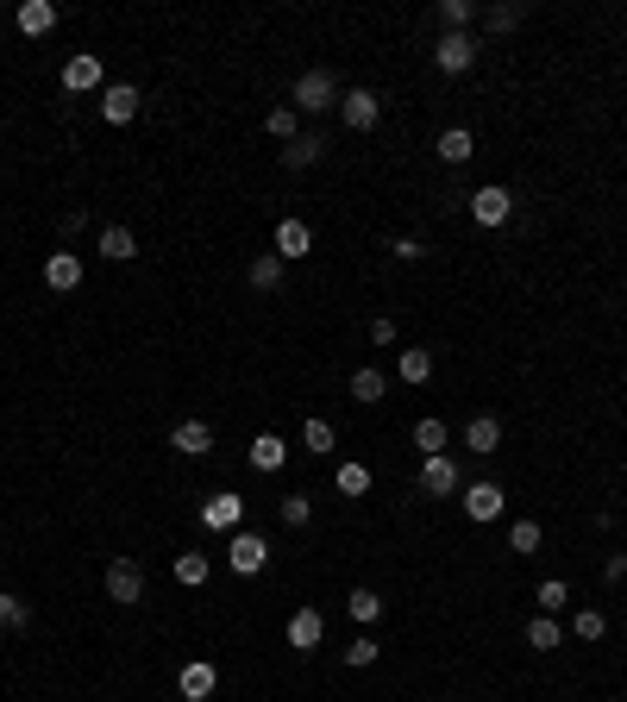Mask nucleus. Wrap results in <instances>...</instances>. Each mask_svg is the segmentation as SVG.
I'll use <instances>...</instances> for the list:
<instances>
[{
	"instance_id": "obj_1",
	"label": "nucleus",
	"mask_w": 627,
	"mask_h": 702,
	"mask_svg": "<svg viewBox=\"0 0 627 702\" xmlns=\"http://www.w3.org/2000/svg\"><path fill=\"white\" fill-rule=\"evenodd\" d=\"M289 107H295V113H327V107H339V82L327 76V69H308V76L295 82Z\"/></svg>"
},
{
	"instance_id": "obj_2",
	"label": "nucleus",
	"mask_w": 627,
	"mask_h": 702,
	"mask_svg": "<svg viewBox=\"0 0 627 702\" xmlns=\"http://www.w3.org/2000/svg\"><path fill=\"white\" fill-rule=\"evenodd\" d=\"M339 120L352 132H370L383 120V95H377V88H345V95H339Z\"/></svg>"
},
{
	"instance_id": "obj_3",
	"label": "nucleus",
	"mask_w": 627,
	"mask_h": 702,
	"mask_svg": "<svg viewBox=\"0 0 627 702\" xmlns=\"http://www.w3.org/2000/svg\"><path fill=\"white\" fill-rule=\"evenodd\" d=\"M107 596L120 608L145 602V571H138V558H113V565H107Z\"/></svg>"
},
{
	"instance_id": "obj_4",
	"label": "nucleus",
	"mask_w": 627,
	"mask_h": 702,
	"mask_svg": "<svg viewBox=\"0 0 627 702\" xmlns=\"http://www.w3.org/2000/svg\"><path fill=\"white\" fill-rule=\"evenodd\" d=\"M226 565L239 571V577H258L264 565H270V546H264V533H232V546H226Z\"/></svg>"
},
{
	"instance_id": "obj_5",
	"label": "nucleus",
	"mask_w": 627,
	"mask_h": 702,
	"mask_svg": "<svg viewBox=\"0 0 627 702\" xmlns=\"http://www.w3.org/2000/svg\"><path fill=\"white\" fill-rule=\"evenodd\" d=\"M508 214H515V195H508L502 182H483V189L471 195V220L477 226H508Z\"/></svg>"
},
{
	"instance_id": "obj_6",
	"label": "nucleus",
	"mask_w": 627,
	"mask_h": 702,
	"mask_svg": "<svg viewBox=\"0 0 627 702\" xmlns=\"http://www.w3.org/2000/svg\"><path fill=\"white\" fill-rule=\"evenodd\" d=\"M88 88H107V69L95 51H76L63 63V95H88Z\"/></svg>"
},
{
	"instance_id": "obj_7",
	"label": "nucleus",
	"mask_w": 627,
	"mask_h": 702,
	"mask_svg": "<svg viewBox=\"0 0 627 702\" xmlns=\"http://www.w3.org/2000/svg\"><path fill=\"white\" fill-rule=\"evenodd\" d=\"M433 63L446 69V76H464V69L477 63V38L471 32H446V38L433 44Z\"/></svg>"
},
{
	"instance_id": "obj_8",
	"label": "nucleus",
	"mask_w": 627,
	"mask_h": 702,
	"mask_svg": "<svg viewBox=\"0 0 627 702\" xmlns=\"http://www.w3.org/2000/svg\"><path fill=\"white\" fill-rule=\"evenodd\" d=\"M239 521H245V496H232V489L201 502V527L207 533H239Z\"/></svg>"
},
{
	"instance_id": "obj_9",
	"label": "nucleus",
	"mask_w": 627,
	"mask_h": 702,
	"mask_svg": "<svg viewBox=\"0 0 627 702\" xmlns=\"http://www.w3.org/2000/svg\"><path fill=\"white\" fill-rule=\"evenodd\" d=\"M138 101H145V95H138L132 82H107V88H101V120H107V126H126L132 113H138Z\"/></svg>"
},
{
	"instance_id": "obj_10",
	"label": "nucleus",
	"mask_w": 627,
	"mask_h": 702,
	"mask_svg": "<svg viewBox=\"0 0 627 702\" xmlns=\"http://www.w3.org/2000/svg\"><path fill=\"white\" fill-rule=\"evenodd\" d=\"M270 251L283 257V264L308 257V251H314V226H308V220H283V226H276V239H270Z\"/></svg>"
},
{
	"instance_id": "obj_11",
	"label": "nucleus",
	"mask_w": 627,
	"mask_h": 702,
	"mask_svg": "<svg viewBox=\"0 0 627 702\" xmlns=\"http://www.w3.org/2000/svg\"><path fill=\"white\" fill-rule=\"evenodd\" d=\"M320 640H327V615H320V608H295V615H289V646L314 652Z\"/></svg>"
},
{
	"instance_id": "obj_12",
	"label": "nucleus",
	"mask_w": 627,
	"mask_h": 702,
	"mask_svg": "<svg viewBox=\"0 0 627 702\" xmlns=\"http://www.w3.org/2000/svg\"><path fill=\"white\" fill-rule=\"evenodd\" d=\"M421 489H427V496H458V489H464V483H458V464H452L446 452H433V458L421 464Z\"/></svg>"
},
{
	"instance_id": "obj_13",
	"label": "nucleus",
	"mask_w": 627,
	"mask_h": 702,
	"mask_svg": "<svg viewBox=\"0 0 627 702\" xmlns=\"http://www.w3.org/2000/svg\"><path fill=\"white\" fill-rule=\"evenodd\" d=\"M44 283H51L57 295L82 289V257L76 251H51V257H44Z\"/></svg>"
},
{
	"instance_id": "obj_14",
	"label": "nucleus",
	"mask_w": 627,
	"mask_h": 702,
	"mask_svg": "<svg viewBox=\"0 0 627 702\" xmlns=\"http://www.w3.org/2000/svg\"><path fill=\"white\" fill-rule=\"evenodd\" d=\"M214 684H220V671L207 665V659H189V665H182V677H176V690L189 696V702H207V696H214Z\"/></svg>"
},
{
	"instance_id": "obj_15",
	"label": "nucleus",
	"mask_w": 627,
	"mask_h": 702,
	"mask_svg": "<svg viewBox=\"0 0 627 702\" xmlns=\"http://www.w3.org/2000/svg\"><path fill=\"white\" fill-rule=\"evenodd\" d=\"M170 452H182V458L214 452V427H207V420H182V427L170 433Z\"/></svg>"
},
{
	"instance_id": "obj_16",
	"label": "nucleus",
	"mask_w": 627,
	"mask_h": 702,
	"mask_svg": "<svg viewBox=\"0 0 627 702\" xmlns=\"http://www.w3.org/2000/svg\"><path fill=\"white\" fill-rule=\"evenodd\" d=\"M245 458H251V471H264V477H270V471H283V464H289V446H283L276 433H258Z\"/></svg>"
},
{
	"instance_id": "obj_17",
	"label": "nucleus",
	"mask_w": 627,
	"mask_h": 702,
	"mask_svg": "<svg viewBox=\"0 0 627 702\" xmlns=\"http://www.w3.org/2000/svg\"><path fill=\"white\" fill-rule=\"evenodd\" d=\"M464 514H471L477 527L496 521V514H502V489L496 483H471V489H464Z\"/></svg>"
},
{
	"instance_id": "obj_18",
	"label": "nucleus",
	"mask_w": 627,
	"mask_h": 702,
	"mask_svg": "<svg viewBox=\"0 0 627 702\" xmlns=\"http://www.w3.org/2000/svg\"><path fill=\"white\" fill-rule=\"evenodd\" d=\"M320 157H327V138H320V132H301L295 145H283V170H314Z\"/></svg>"
},
{
	"instance_id": "obj_19",
	"label": "nucleus",
	"mask_w": 627,
	"mask_h": 702,
	"mask_svg": "<svg viewBox=\"0 0 627 702\" xmlns=\"http://www.w3.org/2000/svg\"><path fill=\"white\" fill-rule=\"evenodd\" d=\"M13 26L26 32V38H44V32L57 26V7H51V0H26V7L13 13Z\"/></svg>"
},
{
	"instance_id": "obj_20",
	"label": "nucleus",
	"mask_w": 627,
	"mask_h": 702,
	"mask_svg": "<svg viewBox=\"0 0 627 702\" xmlns=\"http://www.w3.org/2000/svg\"><path fill=\"white\" fill-rule=\"evenodd\" d=\"M433 151H439V163H471V157H477V138L464 132V126H452V132H439Z\"/></svg>"
},
{
	"instance_id": "obj_21",
	"label": "nucleus",
	"mask_w": 627,
	"mask_h": 702,
	"mask_svg": "<svg viewBox=\"0 0 627 702\" xmlns=\"http://www.w3.org/2000/svg\"><path fill=\"white\" fill-rule=\"evenodd\" d=\"M283 270H289L283 257L264 251V257H251V270H245V276H251V289H264V295H270V289H283Z\"/></svg>"
},
{
	"instance_id": "obj_22",
	"label": "nucleus",
	"mask_w": 627,
	"mask_h": 702,
	"mask_svg": "<svg viewBox=\"0 0 627 702\" xmlns=\"http://www.w3.org/2000/svg\"><path fill=\"white\" fill-rule=\"evenodd\" d=\"M464 446H471V452H496L502 446V420L496 414H477L471 427H464Z\"/></svg>"
},
{
	"instance_id": "obj_23",
	"label": "nucleus",
	"mask_w": 627,
	"mask_h": 702,
	"mask_svg": "<svg viewBox=\"0 0 627 702\" xmlns=\"http://www.w3.org/2000/svg\"><path fill=\"white\" fill-rule=\"evenodd\" d=\"M101 257H107V264H126V257H138L132 226H101Z\"/></svg>"
},
{
	"instance_id": "obj_24",
	"label": "nucleus",
	"mask_w": 627,
	"mask_h": 702,
	"mask_svg": "<svg viewBox=\"0 0 627 702\" xmlns=\"http://www.w3.org/2000/svg\"><path fill=\"white\" fill-rule=\"evenodd\" d=\"M301 446H308L314 458H327V452L339 446V433H333V420H320V414H308V427H301Z\"/></svg>"
},
{
	"instance_id": "obj_25",
	"label": "nucleus",
	"mask_w": 627,
	"mask_h": 702,
	"mask_svg": "<svg viewBox=\"0 0 627 702\" xmlns=\"http://www.w3.org/2000/svg\"><path fill=\"white\" fill-rule=\"evenodd\" d=\"M264 132H270V138H283V145H295V138H301V113H295L289 101H283V107H270V113H264Z\"/></svg>"
},
{
	"instance_id": "obj_26",
	"label": "nucleus",
	"mask_w": 627,
	"mask_h": 702,
	"mask_svg": "<svg viewBox=\"0 0 627 702\" xmlns=\"http://www.w3.org/2000/svg\"><path fill=\"white\" fill-rule=\"evenodd\" d=\"M396 377L402 383H427L433 377V351H421V345H408L402 358H396Z\"/></svg>"
},
{
	"instance_id": "obj_27",
	"label": "nucleus",
	"mask_w": 627,
	"mask_h": 702,
	"mask_svg": "<svg viewBox=\"0 0 627 702\" xmlns=\"http://www.w3.org/2000/svg\"><path fill=\"white\" fill-rule=\"evenodd\" d=\"M383 389H389L383 370H370V364H364V370H352V402H364V408H370V402H383Z\"/></svg>"
},
{
	"instance_id": "obj_28",
	"label": "nucleus",
	"mask_w": 627,
	"mask_h": 702,
	"mask_svg": "<svg viewBox=\"0 0 627 702\" xmlns=\"http://www.w3.org/2000/svg\"><path fill=\"white\" fill-rule=\"evenodd\" d=\"M333 483H339V496H370V464H358V458H345Z\"/></svg>"
},
{
	"instance_id": "obj_29",
	"label": "nucleus",
	"mask_w": 627,
	"mask_h": 702,
	"mask_svg": "<svg viewBox=\"0 0 627 702\" xmlns=\"http://www.w3.org/2000/svg\"><path fill=\"white\" fill-rule=\"evenodd\" d=\"M345 615H352L358 627H370V621L383 615V596L377 590H352V596H345Z\"/></svg>"
},
{
	"instance_id": "obj_30",
	"label": "nucleus",
	"mask_w": 627,
	"mask_h": 702,
	"mask_svg": "<svg viewBox=\"0 0 627 702\" xmlns=\"http://www.w3.org/2000/svg\"><path fill=\"white\" fill-rule=\"evenodd\" d=\"M559 640H565V634H559V621H552V615H533V621H527V646H533V652H552Z\"/></svg>"
},
{
	"instance_id": "obj_31",
	"label": "nucleus",
	"mask_w": 627,
	"mask_h": 702,
	"mask_svg": "<svg viewBox=\"0 0 627 702\" xmlns=\"http://www.w3.org/2000/svg\"><path fill=\"white\" fill-rule=\"evenodd\" d=\"M477 19V0H439V26L446 32H464Z\"/></svg>"
},
{
	"instance_id": "obj_32",
	"label": "nucleus",
	"mask_w": 627,
	"mask_h": 702,
	"mask_svg": "<svg viewBox=\"0 0 627 702\" xmlns=\"http://www.w3.org/2000/svg\"><path fill=\"white\" fill-rule=\"evenodd\" d=\"M508 552H515V558L540 552V521H515V527H508Z\"/></svg>"
},
{
	"instance_id": "obj_33",
	"label": "nucleus",
	"mask_w": 627,
	"mask_h": 702,
	"mask_svg": "<svg viewBox=\"0 0 627 702\" xmlns=\"http://www.w3.org/2000/svg\"><path fill=\"white\" fill-rule=\"evenodd\" d=\"M533 602H540V615H559V608L571 602V590H565V583H559V577H546V583H540V590H533Z\"/></svg>"
},
{
	"instance_id": "obj_34",
	"label": "nucleus",
	"mask_w": 627,
	"mask_h": 702,
	"mask_svg": "<svg viewBox=\"0 0 627 702\" xmlns=\"http://www.w3.org/2000/svg\"><path fill=\"white\" fill-rule=\"evenodd\" d=\"M383 659V646L377 640H370V634H358L352 646H345V665H352V671H364V665H377Z\"/></svg>"
},
{
	"instance_id": "obj_35",
	"label": "nucleus",
	"mask_w": 627,
	"mask_h": 702,
	"mask_svg": "<svg viewBox=\"0 0 627 702\" xmlns=\"http://www.w3.org/2000/svg\"><path fill=\"white\" fill-rule=\"evenodd\" d=\"M414 446H421L427 458L446 452V420H421V427H414Z\"/></svg>"
},
{
	"instance_id": "obj_36",
	"label": "nucleus",
	"mask_w": 627,
	"mask_h": 702,
	"mask_svg": "<svg viewBox=\"0 0 627 702\" xmlns=\"http://www.w3.org/2000/svg\"><path fill=\"white\" fill-rule=\"evenodd\" d=\"M276 514H283V527H308L314 521V496H283Z\"/></svg>"
},
{
	"instance_id": "obj_37",
	"label": "nucleus",
	"mask_w": 627,
	"mask_h": 702,
	"mask_svg": "<svg viewBox=\"0 0 627 702\" xmlns=\"http://www.w3.org/2000/svg\"><path fill=\"white\" fill-rule=\"evenodd\" d=\"M176 583H189V590H195V583H207V552H182L176 558Z\"/></svg>"
},
{
	"instance_id": "obj_38",
	"label": "nucleus",
	"mask_w": 627,
	"mask_h": 702,
	"mask_svg": "<svg viewBox=\"0 0 627 702\" xmlns=\"http://www.w3.org/2000/svg\"><path fill=\"white\" fill-rule=\"evenodd\" d=\"M571 634H577V640H602V634H609V621H602V615H596V608H577V621H571Z\"/></svg>"
},
{
	"instance_id": "obj_39",
	"label": "nucleus",
	"mask_w": 627,
	"mask_h": 702,
	"mask_svg": "<svg viewBox=\"0 0 627 702\" xmlns=\"http://www.w3.org/2000/svg\"><path fill=\"white\" fill-rule=\"evenodd\" d=\"M521 19H527V7H490V13H483V26H490V32H515Z\"/></svg>"
},
{
	"instance_id": "obj_40",
	"label": "nucleus",
	"mask_w": 627,
	"mask_h": 702,
	"mask_svg": "<svg viewBox=\"0 0 627 702\" xmlns=\"http://www.w3.org/2000/svg\"><path fill=\"white\" fill-rule=\"evenodd\" d=\"M26 621H32V608H26V602H19V596H0V627H13V634H19Z\"/></svg>"
},
{
	"instance_id": "obj_41",
	"label": "nucleus",
	"mask_w": 627,
	"mask_h": 702,
	"mask_svg": "<svg viewBox=\"0 0 627 702\" xmlns=\"http://www.w3.org/2000/svg\"><path fill=\"white\" fill-rule=\"evenodd\" d=\"M389 251H396V257H402V264H414V257H427V245H421V239H396V245H389Z\"/></svg>"
},
{
	"instance_id": "obj_42",
	"label": "nucleus",
	"mask_w": 627,
	"mask_h": 702,
	"mask_svg": "<svg viewBox=\"0 0 627 702\" xmlns=\"http://www.w3.org/2000/svg\"><path fill=\"white\" fill-rule=\"evenodd\" d=\"M370 339H377V345H396V320H370Z\"/></svg>"
},
{
	"instance_id": "obj_43",
	"label": "nucleus",
	"mask_w": 627,
	"mask_h": 702,
	"mask_svg": "<svg viewBox=\"0 0 627 702\" xmlns=\"http://www.w3.org/2000/svg\"><path fill=\"white\" fill-rule=\"evenodd\" d=\"M602 577H609V583H615V577H627V552H615L609 565H602Z\"/></svg>"
}]
</instances>
